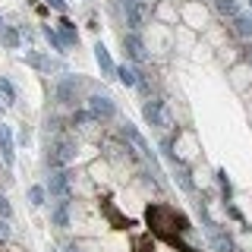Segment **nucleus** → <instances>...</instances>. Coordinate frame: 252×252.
I'll return each instance as SVG.
<instances>
[{"instance_id": "ddd939ff", "label": "nucleus", "mask_w": 252, "mask_h": 252, "mask_svg": "<svg viewBox=\"0 0 252 252\" xmlns=\"http://www.w3.org/2000/svg\"><path fill=\"white\" fill-rule=\"evenodd\" d=\"M51 220H54V227H69V199H60L54 205Z\"/></svg>"}, {"instance_id": "7ed1b4c3", "label": "nucleus", "mask_w": 252, "mask_h": 252, "mask_svg": "<svg viewBox=\"0 0 252 252\" xmlns=\"http://www.w3.org/2000/svg\"><path fill=\"white\" fill-rule=\"evenodd\" d=\"M120 136H123V139L129 142V145L136 148V152H139V155H142V158H145V161H148V164H152V167L158 170V155L152 152V145H148V142H145V136H142V132H139L136 126L129 123V120H126V123L120 126Z\"/></svg>"}, {"instance_id": "2eb2a0df", "label": "nucleus", "mask_w": 252, "mask_h": 252, "mask_svg": "<svg viewBox=\"0 0 252 252\" xmlns=\"http://www.w3.org/2000/svg\"><path fill=\"white\" fill-rule=\"evenodd\" d=\"M26 63L29 66H35V69H41V73H51V57H44V54H38V51H29L26 54Z\"/></svg>"}, {"instance_id": "4be33fe9", "label": "nucleus", "mask_w": 252, "mask_h": 252, "mask_svg": "<svg viewBox=\"0 0 252 252\" xmlns=\"http://www.w3.org/2000/svg\"><path fill=\"white\" fill-rule=\"evenodd\" d=\"M44 195H47V189H44V186H32V189H29V202H32V208H41V205H44Z\"/></svg>"}, {"instance_id": "f3484780", "label": "nucleus", "mask_w": 252, "mask_h": 252, "mask_svg": "<svg viewBox=\"0 0 252 252\" xmlns=\"http://www.w3.org/2000/svg\"><path fill=\"white\" fill-rule=\"evenodd\" d=\"M233 32H236V35H240V38H246V41H249V38H252V13L249 16H236V19H233Z\"/></svg>"}, {"instance_id": "5701e85b", "label": "nucleus", "mask_w": 252, "mask_h": 252, "mask_svg": "<svg viewBox=\"0 0 252 252\" xmlns=\"http://www.w3.org/2000/svg\"><path fill=\"white\" fill-rule=\"evenodd\" d=\"M177 183L183 186L186 192H192V189H195V183H192V173H189V170H177Z\"/></svg>"}, {"instance_id": "f03ea898", "label": "nucleus", "mask_w": 252, "mask_h": 252, "mask_svg": "<svg viewBox=\"0 0 252 252\" xmlns=\"http://www.w3.org/2000/svg\"><path fill=\"white\" fill-rule=\"evenodd\" d=\"M73 161H76V139L60 136L51 145V152H47V167L60 170V167H66V164H73Z\"/></svg>"}, {"instance_id": "bb28decb", "label": "nucleus", "mask_w": 252, "mask_h": 252, "mask_svg": "<svg viewBox=\"0 0 252 252\" xmlns=\"http://www.w3.org/2000/svg\"><path fill=\"white\" fill-rule=\"evenodd\" d=\"M47 6H54V10L66 13V0H47Z\"/></svg>"}, {"instance_id": "6ab92c4d", "label": "nucleus", "mask_w": 252, "mask_h": 252, "mask_svg": "<svg viewBox=\"0 0 252 252\" xmlns=\"http://www.w3.org/2000/svg\"><path fill=\"white\" fill-rule=\"evenodd\" d=\"M117 79H120L126 89H132V85H139V79H142V76H139L132 66H117Z\"/></svg>"}, {"instance_id": "c85d7f7f", "label": "nucleus", "mask_w": 252, "mask_h": 252, "mask_svg": "<svg viewBox=\"0 0 252 252\" xmlns=\"http://www.w3.org/2000/svg\"><path fill=\"white\" fill-rule=\"evenodd\" d=\"M246 3H249V13H252V0H246Z\"/></svg>"}, {"instance_id": "c756f323", "label": "nucleus", "mask_w": 252, "mask_h": 252, "mask_svg": "<svg viewBox=\"0 0 252 252\" xmlns=\"http://www.w3.org/2000/svg\"><path fill=\"white\" fill-rule=\"evenodd\" d=\"M66 252H76V246H69V249H66Z\"/></svg>"}, {"instance_id": "b1692460", "label": "nucleus", "mask_w": 252, "mask_h": 252, "mask_svg": "<svg viewBox=\"0 0 252 252\" xmlns=\"http://www.w3.org/2000/svg\"><path fill=\"white\" fill-rule=\"evenodd\" d=\"M218 186H220V192H224V199H230V195H233V186H230V180H227L224 170H218Z\"/></svg>"}, {"instance_id": "cd10ccee", "label": "nucleus", "mask_w": 252, "mask_h": 252, "mask_svg": "<svg viewBox=\"0 0 252 252\" xmlns=\"http://www.w3.org/2000/svg\"><path fill=\"white\" fill-rule=\"evenodd\" d=\"M10 236V227H6V220H0V240H6Z\"/></svg>"}, {"instance_id": "9d476101", "label": "nucleus", "mask_w": 252, "mask_h": 252, "mask_svg": "<svg viewBox=\"0 0 252 252\" xmlns=\"http://www.w3.org/2000/svg\"><path fill=\"white\" fill-rule=\"evenodd\" d=\"M0 158H3L6 167H13L16 161V148H13V129L6 123H0Z\"/></svg>"}, {"instance_id": "0eeeda50", "label": "nucleus", "mask_w": 252, "mask_h": 252, "mask_svg": "<svg viewBox=\"0 0 252 252\" xmlns=\"http://www.w3.org/2000/svg\"><path fill=\"white\" fill-rule=\"evenodd\" d=\"M123 16H126V26H129L132 32H139L142 26H145L148 10H145L142 0H123Z\"/></svg>"}, {"instance_id": "1a4fd4ad", "label": "nucleus", "mask_w": 252, "mask_h": 252, "mask_svg": "<svg viewBox=\"0 0 252 252\" xmlns=\"http://www.w3.org/2000/svg\"><path fill=\"white\" fill-rule=\"evenodd\" d=\"M123 51H126V57H129L132 63H145V60H148L145 41H142L139 32H129V35H123Z\"/></svg>"}, {"instance_id": "f8f14e48", "label": "nucleus", "mask_w": 252, "mask_h": 252, "mask_svg": "<svg viewBox=\"0 0 252 252\" xmlns=\"http://www.w3.org/2000/svg\"><path fill=\"white\" fill-rule=\"evenodd\" d=\"M94 60H98V66H101V73L104 76H117V66H114V60H110V51L104 44H94Z\"/></svg>"}, {"instance_id": "20e7f679", "label": "nucleus", "mask_w": 252, "mask_h": 252, "mask_svg": "<svg viewBox=\"0 0 252 252\" xmlns=\"http://www.w3.org/2000/svg\"><path fill=\"white\" fill-rule=\"evenodd\" d=\"M202 218H205V230H208V240H211V246H215L218 252H236V246H233V236L227 233V230H220V227L215 224V220L208 218L205 205H202Z\"/></svg>"}, {"instance_id": "2f4dec72", "label": "nucleus", "mask_w": 252, "mask_h": 252, "mask_svg": "<svg viewBox=\"0 0 252 252\" xmlns=\"http://www.w3.org/2000/svg\"><path fill=\"white\" fill-rule=\"evenodd\" d=\"M0 114H3V110H0Z\"/></svg>"}, {"instance_id": "9b49d317", "label": "nucleus", "mask_w": 252, "mask_h": 252, "mask_svg": "<svg viewBox=\"0 0 252 252\" xmlns=\"http://www.w3.org/2000/svg\"><path fill=\"white\" fill-rule=\"evenodd\" d=\"M142 114H145V120L152 126H164V123H167V120H164V101H158V98L155 101L148 98V104L142 107Z\"/></svg>"}, {"instance_id": "aec40b11", "label": "nucleus", "mask_w": 252, "mask_h": 252, "mask_svg": "<svg viewBox=\"0 0 252 252\" xmlns=\"http://www.w3.org/2000/svg\"><path fill=\"white\" fill-rule=\"evenodd\" d=\"M41 32H44V38H47V41H51V47H54V51H57V54H66V44H63V38H60V32H57V29L44 26Z\"/></svg>"}, {"instance_id": "dca6fc26", "label": "nucleus", "mask_w": 252, "mask_h": 252, "mask_svg": "<svg viewBox=\"0 0 252 252\" xmlns=\"http://www.w3.org/2000/svg\"><path fill=\"white\" fill-rule=\"evenodd\" d=\"M57 32H60V38H63V44H79V32H76V26H73V22H69V19H63L60 22V26H57Z\"/></svg>"}, {"instance_id": "6e6552de", "label": "nucleus", "mask_w": 252, "mask_h": 252, "mask_svg": "<svg viewBox=\"0 0 252 252\" xmlns=\"http://www.w3.org/2000/svg\"><path fill=\"white\" fill-rule=\"evenodd\" d=\"M69 186H73V173L69 170H57L47 180V192H51L54 199H69Z\"/></svg>"}, {"instance_id": "39448f33", "label": "nucleus", "mask_w": 252, "mask_h": 252, "mask_svg": "<svg viewBox=\"0 0 252 252\" xmlns=\"http://www.w3.org/2000/svg\"><path fill=\"white\" fill-rule=\"evenodd\" d=\"M54 98H57V104H63V107L76 104L79 101V79L76 76H63L57 82V89H54Z\"/></svg>"}, {"instance_id": "7c9ffc66", "label": "nucleus", "mask_w": 252, "mask_h": 252, "mask_svg": "<svg viewBox=\"0 0 252 252\" xmlns=\"http://www.w3.org/2000/svg\"><path fill=\"white\" fill-rule=\"evenodd\" d=\"M0 29H3V16H0Z\"/></svg>"}, {"instance_id": "f257e3e1", "label": "nucleus", "mask_w": 252, "mask_h": 252, "mask_svg": "<svg viewBox=\"0 0 252 252\" xmlns=\"http://www.w3.org/2000/svg\"><path fill=\"white\" fill-rule=\"evenodd\" d=\"M145 220L158 236H164V240L170 243V246H180L183 252H199V249H192V246L183 243V233L189 230V220H186V215H180L177 208H170V205H152V208L145 211Z\"/></svg>"}, {"instance_id": "a211bd4d", "label": "nucleus", "mask_w": 252, "mask_h": 252, "mask_svg": "<svg viewBox=\"0 0 252 252\" xmlns=\"http://www.w3.org/2000/svg\"><path fill=\"white\" fill-rule=\"evenodd\" d=\"M0 41H3V47H10V51H13V47H19L22 35H19L13 26H3V29H0Z\"/></svg>"}, {"instance_id": "393cba45", "label": "nucleus", "mask_w": 252, "mask_h": 252, "mask_svg": "<svg viewBox=\"0 0 252 252\" xmlns=\"http://www.w3.org/2000/svg\"><path fill=\"white\" fill-rule=\"evenodd\" d=\"M94 120L92 114H82V110H79V114H73V126H89Z\"/></svg>"}, {"instance_id": "a878e982", "label": "nucleus", "mask_w": 252, "mask_h": 252, "mask_svg": "<svg viewBox=\"0 0 252 252\" xmlns=\"http://www.w3.org/2000/svg\"><path fill=\"white\" fill-rule=\"evenodd\" d=\"M0 218H3V220H6V218H13V208H10V202H6V195H3V192H0Z\"/></svg>"}, {"instance_id": "4468645a", "label": "nucleus", "mask_w": 252, "mask_h": 252, "mask_svg": "<svg viewBox=\"0 0 252 252\" xmlns=\"http://www.w3.org/2000/svg\"><path fill=\"white\" fill-rule=\"evenodd\" d=\"M215 13L236 19V16H240V0H215Z\"/></svg>"}, {"instance_id": "423d86ee", "label": "nucleus", "mask_w": 252, "mask_h": 252, "mask_svg": "<svg viewBox=\"0 0 252 252\" xmlns=\"http://www.w3.org/2000/svg\"><path fill=\"white\" fill-rule=\"evenodd\" d=\"M89 114L94 120H114L117 117V104L107 98V94H92L89 98Z\"/></svg>"}, {"instance_id": "412c9836", "label": "nucleus", "mask_w": 252, "mask_h": 252, "mask_svg": "<svg viewBox=\"0 0 252 252\" xmlns=\"http://www.w3.org/2000/svg\"><path fill=\"white\" fill-rule=\"evenodd\" d=\"M0 98H3V104H16V89L6 76H0Z\"/></svg>"}]
</instances>
